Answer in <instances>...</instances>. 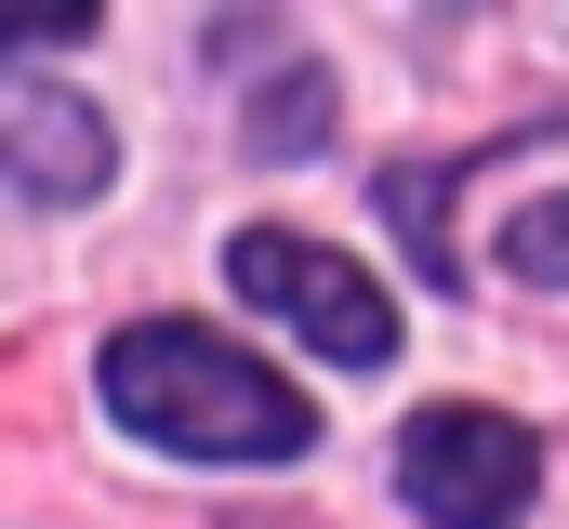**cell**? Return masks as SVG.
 Segmentation results:
<instances>
[{
    "label": "cell",
    "instance_id": "obj_1",
    "mask_svg": "<svg viewBox=\"0 0 569 529\" xmlns=\"http://www.w3.org/2000/svg\"><path fill=\"white\" fill-rule=\"evenodd\" d=\"M107 410L133 423L146 450H186V463H291L318 437V410L252 371V345L199 331V318H146L107 345Z\"/></svg>",
    "mask_w": 569,
    "mask_h": 529
},
{
    "label": "cell",
    "instance_id": "obj_2",
    "mask_svg": "<svg viewBox=\"0 0 569 529\" xmlns=\"http://www.w3.org/2000/svg\"><path fill=\"white\" fill-rule=\"evenodd\" d=\"M398 477H411V503L437 529H517L543 450H530V423H503L477 397H437V410H411V437H398Z\"/></svg>",
    "mask_w": 569,
    "mask_h": 529
},
{
    "label": "cell",
    "instance_id": "obj_3",
    "mask_svg": "<svg viewBox=\"0 0 569 529\" xmlns=\"http://www.w3.org/2000/svg\"><path fill=\"white\" fill-rule=\"evenodd\" d=\"M226 278L266 305V318H291L318 358H345V371H371V358H398V305L358 278L345 252H318V239H291V226H252L239 252H226Z\"/></svg>",
    "mask_w": 569,
    "mask_h": 529
},
{
    "label": "cell",
    "instance_id": "obj_4",
    "mask_svg": "<svg viewBox=\"0 0 569 529\" xmlns=\"http://www.w3.org/2000/svg\"><path fill=\"white\" fill-rule=\"evenodd\" d=\"M0 172H27V186H53V199H93V186H107V120H93L80 93L0 80Z\"/></svg>",
    "mask_w": 569,
    "mask_h": 529
},
{
    "label": "cell",
    "instance_id": "obj_5",
    "mask_svg": "<svg viewBox=\"0 0 569 529\" xmlns=\"http://www.w3.org/2000/svg\"><path fill=\"white\" fill-rule=\"evenodd\" d=\"M318 132H331V80H318V67H291L279 93L252 107V159H305Z\"/></svg>",
    "mask_w": 569,
    "mask_h": 529
},
{
    "label": "cell",
    "instance_id": "obj_6",
    "mask_svg": "<svg viewBox=\"0 0 569 529\" xmlns=\"http://www.w3.org/2000/svg\"><path fill=\"white\" fill-rule=\"evenodd\" d=\"M503 252H517V278H569V199H530L503 226Z\"/></svg>",
    "mask_w": 569,
    "mask_h": 529
},
{
    "label": "cell",
    "instance_id": "obj_7",
    "mask_svg": "<svg viewBox=\"0 0 569 529\" xmlns=\"http://www.w3.org/2000/svg\"><path fill=\"white\" fill-rule=\"evenodd\" d=\"M93 27V0H0V53H27V40H80Z\"/></svg>",
    "mask_w": 569,
    "mask_h": 529
}]
</instances>
